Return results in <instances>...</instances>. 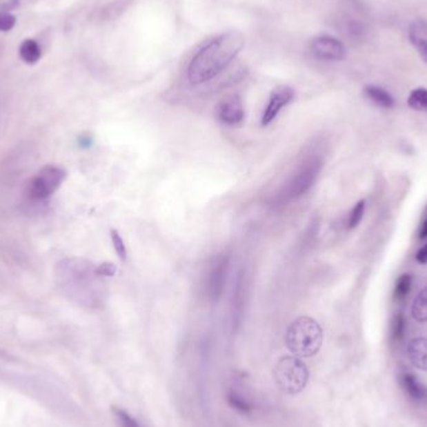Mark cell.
<instances>
[{
	"mask_svg": "<svg viewBox=\"0 0 427 427\" xmlns=\"http://www.w3.org/2000/svg\"><path fill=\"white\" fill-rule=\"evenodd\" d=\"M427 237V220H425V223L422 224L420 230V239H426Z\"/></svg>",
	"mask_w": 427,
	"mask_h": 427,
	"instance_id": "83f0119b",
	"label": "cell"
},
{
	"mask_svg": "<svg viewBox=\"0 0 427 427\" xmlns=\"http://www.w3.org/2000/svg\"><path fill=\"white\" fill-rule=\"evenodd\" d=\"M97 274L100 277H109L117 274V266L112 263H103L97 266Z\"/></svg>",
	"mask_w": 427,
	"mask_h": 427,
	"instance_id": "d4e9b609",
	"label": "cell"
},
{
	"mask_svg": "<svg viewBox=\"0 0 427 427\" xmlns=\"http://www.w3.org/2000/svg\"><path fill=\"white\" fill-rule=\"evenodd\" d=\"M311 50L317 59L336 61L346 57V48L341 41L329 35L316 38L311 44Z\"/></svg>",
	"mask_w": 427,
	"mask_h": 427,
	"instance_id": "30bf717a",
	"label": "cell"
},
{
	"mask_svg": "<svg viewBox=\"0 0 427 427\" xmlns=\"http://www.w3.org/2000/svg\"><path fill=\"white\" fill-rule=\"evenodd\" d=\"M112 414L115 416L118 427H141L138 420L135 417H132V415L123 408H112Z\"/></svg>",
	"mask_w": 427,
	"mask_h": 427,
	"instance_id": "ffe728a7",
	"label": "cell"
},
{
	"mask_svg": "<svg viewBox=\"0 0 427 427\" xmlns=\"http://www.w3.org/2000/svg\"><path fill=\"white\" fill-rule=\"evenodd\" d=\"M411 281H413V276L410 275V274H404V275H401L397 279L396 285H395V300L400 301V300L405 299L408 296L410 289H411Z\"/></svg>",
	"mask_w": 427,
	"mask_h": 427,
	"instance_id": "d6986e66",
	"label": "cell"
},
{
	"mask_svg": "<svg viewBox=\"0 0 427 427\" xmlns=\"http://www.w3.org/2000/svg\"><path fill=\"white\" fill-rule=\"evenodd\" d=\"M294 99H295V90L292 88L288 86L275 88L270 94L269 103L261 118V125L268 126L271 121H274L280 110L290 104Z\"/></svg>",
	"mask_w": 427,
	"mask_h": 427,
	"instance_id": "9c48e42d",
	"label": "cell"
},
{
	"mask_svg": "<svg viewBox=\"0 0 427 427\" xmlns=\"http://www.w3.org/2000/svg\"><path fill=\"white\" fill-rule=\"evenodd\" d=\"M243 34L231 30L221 34L203 46L192 58L188 69L191 84L199 86L214 79L244 48Z\"/></svg>",
	"mask_w": 427,
	"mask_h": 427,
	"instance_id": "6da1fadb",
	"label": "cell"
},
{
	"mask_svg": "<svg viewBox=\"0 0 427 427\" xmlns=\"http://www.w3.org/2000/svg\"><path fill=\"white\" fill-rule=\"evenodd\" d=\"M58 277L66 291L78 303L98 306L106 297V288L97 268L83 259H70L60 263Z\"/></svg>",
	"mask_w": 427,
	"mask_h": 427,
	"instance_id": "7a4b0ae2",
	"label": "cell"
},
{
	"mask_svg": "<svg viewBox=\"0 0 427 427\" xmlns=\"http://www.w3.org/2000/svg\"><path fill=\"white\" fill-rule=\"evenodd\" d=\"M410 41L413 43L421 58L427 63V23L426 21H416L410 28Z\"/></svg>",
	"mask_w": 427,
	"mask_h": 427,
	"instance_id": "4fadbf2b",
	"label": "cell"
},
{
	"mask_svg": "<svg viewBox=\"0 0 427 427\" xmlns=\"http://www.w3.org/2000/svg\"><path fill=\"white\" fill-rule=\"evenodd\" d=\"M110 237H112V246L115 249V252L118 255L119 259L124 263L126 261V248H125L124 240L120 237L118 230L110 231Z\"/></svg>",
	"mask_w": 427,
	"mask_h": 427,
	"instance_id": "7402d4cb",
	"label": "cell"
},
{
	"mask_svg": "<svg viewBox=\"0 0 427 427\" xmlns=\"http://www.w3.org/2000/svg\"><path fill=\"white\" fill-rule=\"evenodd\" d=\"M66 171L58 165L43 166L28 185V197L32 200H46L59 189L66 180Z\"/></svg>",
	"mask_w": 427,
	"mask_h": 427,
	"instance_id": "8992f818",
	"label": "cell"
},
{
	"mask_svg": "<svg viewBox=\"0 0 427 427\" xmlns=\"http://www.w3.org/2000/svg\"><path fill=\"white\" fill-rule=\"evenodd\" d=\"M411 314L416 321H427V288L415 297Z\"/></svg>",
	"mask_w": 427,
	"mask_h": 427,
	"instance_id": "e0dca14e",
	"label": "cell"
},
{
	"mask_svg": "<svg viewBox=\"0 0 427 427\" xmlns=\"http://www.w3.org/2000/svg\"><path fill=\"white\" fill-rule=\"evenodd\" d=\"M274 376L277 386L286 394L294 395L303 391L309 380V371L300 359L285 356L276 364Z\"/></svg>",
	"mask_w": 427,
	"mask_h": 427,
	"instance_id": "5b68a950",
	"label": "cell"
},
{
	"mask_svg": "<svg viewBox=\"0 0 427 427\" xmlns=\"http://www.w3.org/2000/svg\"><path fill=\"white\" fill-rule=\"evenodd\" d=\"M15 17L9 13H0V32H9L15 26Z\"/></svg>",
	"mask_w": 427,
	"mask_h": 427,
	"instance_id": "cb8c5ba5",
	"label": "cell"
},
{
	"mask_svg": "<svg viewBox=\"0 0 427 427\" xmlns=\"http://www.w3.org/2000/svg\"><path fill=\"white\" fill-rule=\"evenodd\" d=\"M92 143V139L90 135H88V134H84V135H81L79 138V144L80 146H84V148H88V146H90Z\"/></svg>",
	"mask_w": 427,
	"mask_h": 427,
	"instance_id": "4316f807",
	"label": "cell"
},
{
	"mask_svg": "<svg viewBox=\"0 0 427 427\" xmlns=\"http://www.w3.org/2000/svg\"><path fill=\"white\" fill-rule=\"evenodd\" d=\"M322 329L316 320L301 316L286 331V345L291 352L300 357L315 355L322 345Z\"/></svg>",
	"mask_w": 427,
	"mask_h": 427,
	"instance_id": "3957f363",
	"label": "cell"
},
{
	"mask_svg": "<svg viewBox=\"0 0 427 427\" xmlns=\"http://www.w3.org/2000/svg\"><path fill=\"white\" fill-rule=\"evenodd\" d=\"M322 163L319 158H310L300 165L292 177L288 180L286 185L277 194L276 200L283 203H290L303 197L306 191L315 183L319 172L321 170Z\"/></svg>",
	"mask_w": 427,
	"mask_h": 427,
	"instance_id": "277c9868",
	"label": "cell"
},
{
	"mask_svg": "<svg viewBox=\"0 0 427 427\" xmlns=\"http://www.w3.org/2000/svg\"><path fill=\"white\" fill-rule=\"evenodd\" d=\"M408 355L415 368L427 371V339L415 337L408 345Z\"/></svg>",
	"mask_w": 427,
	"mask_h": 427,
	"instance_id": "8fae6325",
	"label": "cell"
},
{
	"mask_svg": "<svg viewBox=\"0 0 427 427\" xmlns=\"http://www.w3.org/2000/svg\"><path fill=\"white\" fill-rule=\"evenodd\" d=\"M405 332V317L399 312L396 314L393 320V328H391V336L394 340H401Z\"/></svg>",
	"mask_w": 427,
	"mask_h": 427,
	"instance_id": "603a6c76",
	"label": "cell"
},
{
	"mask_svg": "<svg viewBox=\"0 0 427 427\" xmlns=\"http://www.w3.org/2000/svg\"><path fill=\"white\" fill-rule=\"evenodd\" d=\"M365 206H366L365 200H361V201L356 203L355 206L352 208V210L350 211L348 220V230L355 229L356 226L361 223L362 217H364V212H365Z\"/></svg>",
	"mask_w": 427,
	"mask_h": 427,
	"instance_id": "44dd1931",
	"label": "cell"
},
{
	"mask_svg": "<svg viewBox=\"0 0 427 427\" xmlns=\"http://www.w3.org/2000/svg\"><path fill=\"white\" fill-rule=\"evenodd\" d=\"M228 401L232 408L240 411V413H244V414L250 413L252 410V401L250 399L248 390H245V388H244V391L240 390V385H239L237 380H235L232 386L229 388Z\"/></svg>",
	"mask_w": 427,
	"mask_h": 427,
	"instance_id": "7c38bea8",
	"label": "cell"
},
{
	"mask_svg": "<svg viewBox=\"0 0 427 427\" xmlns=\"http://www.w3.org/2000/svg\"><path fill=\"white\" fill-rule=\"evenodd\" d=\"M402 386L405 388L406 394L415 401L427 400V388L422 382L417 380V377L413 374L402 375L401 376Z\"/></svg>",
	"mask_w": 427,
	"mask_h": 427,
	"instance_id": "5bb4252c",
	"label": "cell"
},
{
	"mask_svg": "<svg viewBox=\"0 0 427 427\" xmlns=\"http://www.w3.org/2000/svg\"><path fill=\"white\" fill-rule=\"evenodd\" d=\"M215 115L217 120L223 124L229 126L241 124L245 118L243 100L237 94L225 97L217 103Z\"/></svg>",
	"mask_w": 427,
	"mask_h": 427,
	"instance_id": "ba28073f",
	"label": "cell"
},
{
	"mask_svg": "<svg viewBox=\"0 0 427 427\" xmlns=\"http://www.w3.org/2000/svg\"><path fill=\"white\" fill-rule=\"evenodd\" d=\"M364 92L376 106H381L385 109H391L395 106L393 95L380 86H368L364 89Z\"/></svg>",
	"mask_w": 427,
	"mask_h": 427,
	"instance_id": "9a60e30c",
	"label": "cell"
},
{
	"mask_svg": "<svg viewBox=\"0 0 427 427\" xmlns=\"http://www.w3.org/2000/svg\"><path fill=\"white\" fill-rule=\"evenodd\" d=\"M416 260L420 264L427 263V244H425L419 251H417V255H416Z\"/></svg>",
	"mask_w": 427,
	"mask_h": 427,
	"instance_id": "484cf974",
	"label": "cell"
},
{
	"mask_svg": "<svg viewBox=\"0 0 427 427\" xmlns=\"http://www.w3.org/2000/svg\"><path fill=\"white\" fill-rule=\"evenodd\" d=\"M408 104L414 110L427 112V89L419 88V89H415L410 92Z\"/></svg>",
	"mask_w": 427,
	"mask_h": 427,
	"instance_id": "ac0fdd59",
	"label": "cell"
},
{
	"mask_svg": "<svg viewBox=\"0 0 427 427\" xmlns=\"http://www.w3.org/2000/svg\"><path fill=\"white\" fill-rule=\"evenodd\" d=\"M20 58L27 64H35L41 57V50L37 41L32 39L24 40L19 49Z\"/></svg>",
	"mask_w": 427,
	"mask_h": 427,
	"instance_id": "2e32d148",
	"label": "cell"
},
{
	"mask_svg": "<svg viewBox=\"0 0 427 427\" xmlns=\"http://www.w3.org/2000/svg\"><path fill=\"white\" fill-rule=\"evenodd\" d=\"M229 265H230V257L228 254H220L215 259H212L210 268L208 270L205 291L208 297L214 303L221 297Z\"/></svg>",
	"mask_w": 427,
	"mask_h": 427,
	"instance_id": "52a82bcc",
	"label": "cell"
}]
</instances>
